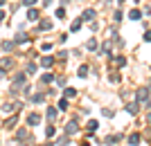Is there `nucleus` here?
Masks as SVG:
<instances>
[{
	"instance_id": "f257e3e1",
	"label": "nucleus",
	"mask_w": 151,
	"mask_h": 146,
	"mask_svg": "<svg viewBox=\"0 0 151 146\" xmlns=\"http://www.w3.org/2000/svg\"><path fill=\"white\" fill-rule=\"evenodd\" d=\"M135 101L138 103H147L149 101V88H140L138 92H135Z\"/></svg>"
},
{
	"instance_id": "f03ea898",
	"label": "nucleus",
	"mask_w": 151,
	"mask_h": 146,
	"mask_svg": "<svg viewBox=\"0 0 151 146\" xmlns=\"http://www.w3.org/2000/svg\"><path fill=\"white\" fill-rule=\"evenodd\" d=\"M27 81V72H18V74L14 76V85L18 88V85H23V83Z\"/></svg>"
},
{
	"instance_id": "7ed1b4c3",
	"label": "nucleus",
	"mask_w": 151,
	"mask_h": 146,
	"mask_svg": "<svg viewBox=\"0 0 151 146\" xmlns=\"http://www.w3.org/2000/svg\"><path fill=\"white\" fill-rule=\"evenodd\" d=\"M38 121H41V115H36V113L27 115V124H29V126H38Z\"/></svg>"
},
{
	"instance_id": "20e7f679",
	"label": "nucleus",
	"mask_w": 151,
	"mask_h": 146,
	"mask_svg": "<svg viewBox=\"0 0 151 146\" xmlns=\"http://www.w3.org/2000/svg\"><path fill=\"white\" fill-rule=\"evenodd\" d=\"M77 130H79V126H77V121H68V126H65V135H75Z\"/></svg>"
},
{
	"instance_id": "39448f33",
	"label": "nucleus",
	"mask_w": 151,
	"mask_h": 146,
	"mask_svg": "<svg viewBox=\"0 0 151 146\" xmlns=\"http://www.w3.org/2000/svg\"><path fill=\"white\" fill-rule=\"evenodd\" d=\"M138 110H140L138 101H135V103H126V113H129V115H138Z\"/></svg>"
},
{
	"instance_id": "423d86ee",
	"label": "nucleus",
	"mask_w": 151,
	"mask_h": 146,
	"mask_svg": "<svg viewBox=\"0 0 151 146\" xmlns=\"http://www.w3.org/2000/svg\"><path fill=\"white\" fill-rule=\"evenodd\" d=\"M95 16H97V11H95V9H86V11L81 14V20H93Z\"/></svg>"
},
{
	"instance_id": "0eeeda50",
	"label": "nucleus",
	"mask_w": 151,
	"mask_h": 146,
	"mask_svg": "<svg viewBox=\"0 0 151 146\" xmlns=\"http://www.w3.org/2000/svg\"><path fill=\"white\" fill-rule=\"evenodd\" d=\"M9 68H12V58L9 56H5V58H0V70H9Z\"/></svg>"
},
{
	"instance_id": "6e6552de",
	"label": "nucleus",
	"mask_w": 151,
	"mask_h": 146,
	"mask_svg": "<svg viewBox=\"0 0 151 146\" xmlns=\"http://www.w3.org/2000/svg\"><path fill=\"white\" fill-rule=\"evenodd\" d=\"M120 140H122V135H120V133H117V135H108V137H106V144H108V146H113V144H117Z\"/></svg>"
},
{
	"instance_id": "1a4fd4ad",
	"label": "nucleus",
	"mask_w": 151,
	"mask_h": 146,
	"mask_svg": "<svg viewBox=\"0 0 151 146\" xmlns=\"http://www.w3.org/2000/svg\"><path fill=\"white\" fill-rule=\"evenodd\" d=\"M14 43H18V45H23V43H27V34H23V32H18L16 36H14Z\"/></svg>"
},
{
	"instance_id": "9d476101",
	"label": "nucleus",
	"mask_w": 151,
	"mask_h": 146,
	"mask_svg": "<svg viewBox=\"0 0 151 146\" xmlns=\"http://www.w3.org/2000/svg\"><path fill=\"white\" fill-rule=\"evenodd\" d=\"M27 20H38V9L29 7V9H27Z\"/></svg>"
},
{
	"instance_id": "9b49d317",
	"label": "nucleus",
	"mask_w": 151,
	"mask_h": 146,
	"mask_svg": "<svg viewBox=\"0 0 151 146\" xmlns=\"http://www.w3.org/2000/svg\"><path fill=\"white\" fill-rule=\"evenodd\" d=\"M140 140H142V137H140L138 133H131V135H129V144H131V146H138Z\"/></svg>"
},
{
	"instance_id": "f8f14e48",
	"label": "nucleus",
	"mask_w": 151,
	"mask_h": 146,
	"mask_svg": "<svg viewBox=\"0 0 151 146\" xmlns=\"http://www.w3.org/2000/svg\"><path fill=\"white\" fill-rule=\"evenodd\" d=\"M57 110H68V97H61V99H59V106H57Z\"/></svg>"
},
{
	"instance_id": "ddd939ff",
	"label": "nucleus",
	"mask_w": 151,
	"mask_h": 146,
	"mask_svg": "<svg viewBox=\"0 0 151 146\" xmlns=\"http://www.w3.org/2000/svg\"><path fill=\"white\" fill-rule=\"evenodd\" d=\"M38 29L47 32V29H52V23H50V20H41V23H38Z\"/></svg>"
},
{
	"instance_id": "4468645a",
	"label": "nucleus",
	"mask_w": 151,
	"mask_h": 146,
	"mask_svg": "<svg viewBox=\"0 0 151 146\" xmlns=\"http://www.w3.org/2000/svg\"><path fill=\"white\" fill-rule=\"evenodd\" d=\"M129 18H131V20H140V18H142V11H140V9H133V11L129 14Z\"/></svg>"
},
{
	"instance_id": "2eb2a0df",
	"label": "nucleus",
	"mask_w": 151,
	"mask_h": 146,
	"mask_svg": "<svg viewBox=\"0 0 151 146\" xmlns=\"http://www.w3.org/2000/svg\"><path fill=\"white\" fill-rule=\"evenodd\" d=\"M52 63H54V58H52V56H43V58H41V65H43V68H50Z\"/></svg>"
},
{
	"instance_id": "dca6fc26",
	"label": "nucleus",
	"mask_w": 151,
	"mask_h": 146,
	"mask_svg": "<svg viewBox=\"0 0 151 146\" xmlns=\"http://www.w3.org/2000/svg\"><path fill=\"white\" fill-rule=\"evenodd\" d=\"M14 45H16L14 41H2V50H5V52H12V50H14Z\"/></svg>"
},
{
	"instance_id": "f3484780",
	"label": "nucleus",
	"mask_w": 151,
	"mask_h": 146,
	"mask_svg": "<svg viewBox=\"0 0 151 146\" xmlns=\"http://www.w3.org/2000/svg\"><path fill=\"white\" fill-rule=\"evenodd\" d=\"M52 81H54V74H50V72L41 76V83H43V85H45V83H52Z\"/></svg>"
},
{
	"instance_id": "a211bd4d",
	"label": "nucleus",
	"mask_w": 151,
	"mask_h": 146,
	"mask_svg": "<svg viewBox=\"0 0 151 146\" xmlns=\"http://www.w3.org/2000/svg\"><path fill=\"white\" fill-rule=\"evenodd\" d=\"M77 74L81 76V79H83V76H88V65H79V70H77Z\"/></svg>"
},
{
	"instance_id": "6ab92c4d",
	"label": "nucleus",
	"mask_w": 151,
	"mask_h": 146,
	"mask_svg": "<svg viewBox=\"0 0 151 146\" xmlns=\"http://www.w3.org/2000/svg\"><path fill=\"white\" fill-rule=\"evenodd\" d=\"M43 99H45V92H36V95L32 97V101H34V103H41Z\"/></svg>"
},
{
	"instance_id": "aec40b11",
	"label": "nucleus",
	"mask_w": 151,
	"mask_h": 146,
	"mask_svg": "<svg viewBox=\"0 0 151 146\" xmlns=\"http://www.w3.org/2000/svg\"><path fill=\"white\" fill-rule=\"evenodd\" d=\"M97 128H99V124H97L95 119H90V121H88V133H95Z\"/></svg>"
},
{
	"instance_id": "412c9836",
	"label": "nucleus",
	"mask_w": 151,
	"mask_h": 146,
	"mask_svg": "<svg viewBox=\"0 0 151 146\" xmlns=\"http://www.w3.org/2000/svg\"><path fill=\"white\" fill-rule=\"evenodd\" d=\"M65 144H70V135H63V137H59V142H57V146H65Z\"/></svg>"
},
{
	"instance_id": "4be33fe9",
	"label": "nucleus",
	"mask_w": 151,
	"mask_h": 146,
	"mask_svg": "<svg viewBox=\"0 0 151 146\" xmlns=\"http://www.w3.org/2000/svg\"><path fill=\"white\" fill-rule=\"evenodd\" d=\"M86 47H88L90 52H93V50H97V41H95V38H90L88 43H86Z\"/></svg>"
},
{
	"instance_id": "5701e85b",
	"label": "nucleus",
	"mask_w": 151,
	"mask_h": 146,
	"mask_svg": "<svg viewBox=\"0 0 151 146\" xmlns=\"http://www.w3.org/2000/svg\"><path fill=\"white\" fill-rule=\"evenodd\" d=\"M14 124H16V115H14V117H9V119L5 121V128H14Z\"/></svg>"
},
{
	"instance_id": "b1692460",
	"label": "nucleus",
	"mask_w": 151,
	"mask_h": 146,
	"mask_svg": "<svg viewBox=\"0 0 151 146\" xmlns=\"http://www.w3.org/2000/svg\"><path fill=\"white\" fill-rule=\"evenodd\" d=\"M111 58H113V63H117V65H124V63H126L124 56H111Z\"/></svg>"
},
{
	"instance_id": "393cba45",
	"label": "nucleus",
	"mask_w": 151,
	"mask_h": 146,
	"mask_svg": "<svg viewBox=\"0 0 151 146\" xmlns=\"http://www.w3.org/2000/svg\"><path fill=\"white\" fill-rule=\"evenodd\" d=\"M54 133H57V128H54V126H47V128H45V137H52Z\"/></svg>"
},
{
	"instance_id": "a878e982",
	"label": "nucleus",
	"mask_w": 151,
	"mask_h": 146,
	"mask_svg": "<svg viewBox=\"0 0 151 146\" xmlns=\"http://www.w3.org/2000/svg\"><path fill=\"white\" fill-rule=\"evenodd\" d=\"M63 95H65V97H75L77 90H75V88H65V90H63Z\"/></svg>"
},
{
	"instance_id": "bb28decb",
	"label": "nucleus",
	"mask_w": 151,
	"mask_h": 146,
	"mask_svg": "<svg viewBox=\"0 0 151 146\" xmlns=\"http://www.w3.org/2000/svg\"><path fill=\"white\" fill-rule=\"evenodd\" d=\"M47 119H54V117H57V108H47Z\"/></svg>"
},
{
	"instance_id": "cd10ccee",
	"label": "nucleus",
	"mask_w": 151,
	"mask_h": 146,
	"mask_svg": "<svg viewBox=\"0 0 151 146\" xmlns=\"http://www.w3.org/2000/svg\"><path fill=\"white\" fill-rule=\"evenodd\" d=\"M79 27H81V18H79V20H75V23H72V25H70V29H72V32H77V29H79Z\"/></svg>"
},
{
	"instance_id": "c85d7f7f",
	"label": "nucleus",
	"mask_w": 151,
	"mask_h": 146,
	"mask_svg": "<svg viewBox=\"0 0 151 146\" xmlns=\"http://www.w3.org/2000/svg\"><path fill=\"white\" fill-rule=\"evenodd\" d=\"M16 137H18V140H25V137H27V130H25V128H20V130H18V135H16Z\"/></svg>"
},
{
	"instance_id": "c756f323",
	"label": "nucleus",
	"mask_w": 151,
	"mask_h": 146,
	"mask_svg": "<svg viewBox=\"0 0 151 146\" xmlns=\"http://www.w3.org/2000/svg\"><path fill=\"white\" fill-rule=\"evenodd\" d=\"M113 20H115V23H120V20H122V11H120V9L113 14Z\"/></svg>"
},
{
	"instance_id": "7c9ffc66",
	"label": "nucleus",
	"mask_w": 151,
	"mask_h": 146,
	"mask_svg": "<svg viewBox=\"0 0 151 146\" xmlns=\"http://www.w3.org/2000/svg\"><path fill=\"white\" fill-rule=\"evenodd\" d=\"M27 74H32V72H36V63H29V65H27Z\"/></svg>"
},
{
	"instance_id": "2f4dec72",
	"label": "nucleus",
	"mask_w": 151,
	"mask_h": 146,
	"mask_svg": "<svg viewBox=\"0 0 151 146\" xmlns=\"http://www.w3.org/2000/svg\"><path fill=\"white\" fill-rule=\"evenodd\" d=\"M57 18H65V9H63V7L57 9Z\"/></svg>"
},
{
	"instance_id": "473e14b6",
	"label": "nucleus",
	"mask_w": 151,
	"mask_h": 146,
	"mask_svg": "<svg viewBox=\"0 0 151 146\" xmlns=\"http://www.w3.org/2000/svg\"><path fill=\"white\" fill-rule=\"evenodd\" d=\"M23 5H25V7H34V5H36V0H23Z\"/></svg>"
},
{
	"instance_id": "72a5a7b5",
	"label": "nucleus",
	"mask_w": 151,
	"mask_h": 146,
	"mask_svg": "<svg viewBox=\"0 0 151 146\" xmlns=\"http://www.w3.org/2000/svg\"><path fill=\"white\" fill-rule=\"evenodd\" d=\"M101 52H104V54H108V52H111V43H104V47H101Z\"/></svg>"
},
{
	"instance_id": "f704fd0d",
	"label": "nucleus",
	"mask_w": 151,
	"mask_h": 146,
	"mask_svg": "<svg viewBox=\"0 0 151 146\" xmlns=\"http://www.w3.org/2000/svg\"><path fill=\"white\" fill-rule=\"evenodd\" d=\"M145 41H147V43H151V32H145Z\"/></svg>"
},
{
	"instance_id": "c9c22d12",
	"label": "nucleus",
	"mask_w": 151,
	"mask_h": 146,
	"mask_svg": "<svg viewBox=\"0 0 151 146\" xmlns=\"http://www.w3.org/2000/svg\"><path fill=\"white\" fill-rule=\"evenodd\" d=\"M2 20H5V11H2V9H0V23H2Z\"/></svg>"
},
{
	"instance_id": "e433bc0d",
	"label": "nucleus",
	"mask_w": 151,
	"mask_h": 146,
	"mask_svg": "<svg viewBox=\"0 0 151 146\" xmlns=\"http://www.w3.org/2000/svg\"><path fill=\"white\" fill-rule=\"evenodd\" d=\"M147 106L151 108V90H149V101H147Z\"/></svg>"
},
{
	"instance_id": "4c0bfd02",
	"label": "nucleus",
	"mask_w": 151,
	"mask_h": 146,
	"mask_svg": "<svg viewBox=\"0 0 151 146\" xmlns=\"http://www.w3.org/2000/svg\"><path fill=\"white\" fill-rule=\"evenodd\" d=\"M5 5H7V0H0V9H2Z\"/></svg>"
},
{
	"instance_id": "58836bf2",
	"label": "nucleus",
	"mask_w": 151,
	"mask_h": 146,
	"mask_svg": "<svg viewBox=\"0 0 151 146\" xmlns=\"http://www.w3.org/2000/svg\"><path fill=\"white\" fill-rule=\"evenodd\" d=\"M81 146H90V144H86V142H83V144H81Z\"/></svg>"
},
{
	"instance_id": "ea45409f",
	"label": "nucleus",
	"mask_w": 151,
	"mask_h": 146,
	"mask_svg": "<svg viewBox=\"0 0 151 146\" xmlns=\"http://www.w3.org/2000/svg\"><path fill=\"white\" fill-rule=\"evenodd\" d=\"M147 119H149V121H151V113H149V117H147Z\"/></svg>"
}]
</instances>
